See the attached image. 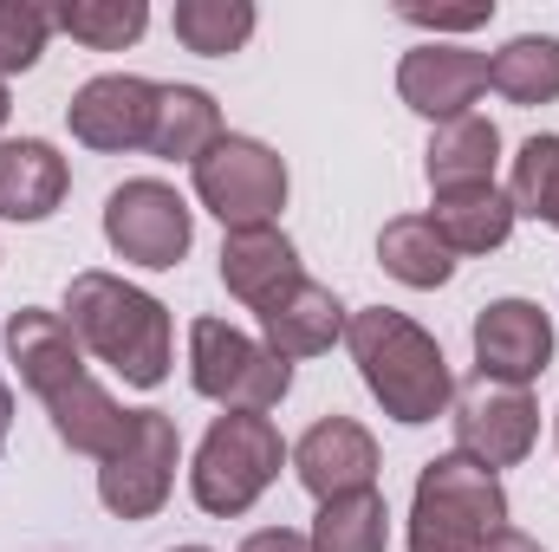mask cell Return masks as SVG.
I'll return each mask as SVG.
<instances>
[{
  "instance_id": "cell-1",
  "label": "cell",
  "mask_w": 559,
  "mask_h": 552,
  "mask_svg": "<svg viewBox=\"0 0 559 552\" xmlns=\"http://www.w3.org/2000/svg\"><path fill=\"white\" fill-rule=\"evenodd\" d=\"M7 358H13V371H20V384L46 404L59 442H66L72 455L105 461V455L124 442L131 410H118V397L85 371V345H79V332L66 325V312L20 305V312L7 319Z\"/></svg>"
},
{
  "instance_id": "cell-2",
  "label": "cell",
  "mask_w": 559,
  "mask_h": 552,
  "mask_svg": "<svg viewBox=\"0 0 559 552\" xmlns=\"http://www.w3.org/2000/svg\"><path fill=\"white\" fill-rule=\"evenodd\" d=\"M345 345H352V364H358L365 391L378 397V410L391 422L423 429V422L449 416L455 377H449L442 345L423 332L417 319H404L391 305H365V312L345 319Z\"/></svg>"
},
{
  "instance_id": "cell-3",
  "label": "cell",
  "mask_w": 559,
  "mask_h": 552,
  "mask_svg": "<svg viewBox=\"0 0 559 552\" xmlns=\"http://www.w3.org/2000/svg\"><path fill=\"white\" fill-rule=\"evenodd\" d=\"M66 325L79 332V345L92 358H105L124 384L156 391L169 377V358H176V332H169V305L156 292H143L131 279L105 274V267H85L66 286Z\"/></svg>"
},
{
  "instance_id": "cell-4",
  "label": "cell",
  "mask_w": 559,
  "mask_h": 552,
  "mask_svg": "<svg viewBox=\"0 0 559 552\" xmlns=\"http://www.w3.org/2000/svg\"><path fill=\"white\" fill-rule=\"evenodd\" d=\"M508 527V488L468 455L423 461L411 494V552H481Z\"/></svg>"
},
{
  "instance_id": "cell-5",
  "label": "cell",
  "mask_w": 559,
  "mask_h": 552,
  "mask_svg": "<svg viewBox=\"0 0 559 552\" xmlns=\"http://www.w3.org/2000/svg\"><path fill=\"white\" fill-rule=\"evenodd\" d=\"M286 468V442H280V422L261 410H222L209 422L202 448H195V468H189V494L202 514L215 520H241Z\"/></svg>"
},
{
  "instance_id": "cell-6",
  "label": "cell",
  "mask_w": 559,
  "mask_h": 552,
  "mask_svg": "<svg viewBox=\"0 0 559 552\" xmlns=\"http://www.w3.org/2000/svg\"><path fill=\"white\" fill-rule=\"evenodd\" d=\"M189 384L222 404V410H274L293 391V364L267 351L261 338H248L228 319H195L189 325Z\"/></svg>"
},
{
  "instance_id": "cell-7",
  "label": "cell",
  "mask_w": 559,
  "mask_h": 552,
  "mask_svg": "<svg viewBox=\"0 0 559 552\" xmlns=\"http://www.w3.org/2000/svg\"><path fill=\"white\" fill-rule=\"evenodd\" d=\"M189 176H195V202L222 228H267L286 208V163L261 137H222Z\"/></svg>"
},
{
  "instance_id": "cell-8",
  "label": "cell",
  "mask_w": 559,
  "mask_h": 552,
  "mask_svg": "<svg viewBox=\"0 0 559 552\" xmlns=\"http://www.w3.org/2000/svg\"><path fill=\"white\" fill-rule=\"evenodd\" d=\"M176 461H182V435L163 410H131L124 442L98 461V501L118 520H156L169 488H176Z\"/></svg>"
},
{
  "instance_id": "cell-9",
  "label": "cell",
  "mask_w": 559,
  "mask_h": 552,
  "mask_svg": "<svg viewBox=\"0 0 559 552\" xmlns=\"http://www.w3.org/2000/svg\"><path fill=\"white\" fill-rule=\"evenodd\" d=\"M105 241H111L118 261L163 274V267H176V261L189 254L195 215H189V202H182L169 182L138 176V182H118V189L105 195Z\"/></svg>"
},
{
  "instance_id": "cell-10",
  "label": "cell",
  "mask_w": 559,
  "mask_h": 552,
  "mask_svg": "<svg viewBox=\"0 0 559 552\" xmlns=\"http://www.w3.org/2000/svg\"><path fill=\"white\" fill-rule=\"evenodd\" d=\"M449 410H455L449 416V422H455V455L481 461L488 475L527 461L534 442H540V404H534V391H521V384L475 377L468 391H455Z\"/></svg>"
},
{
  "instance_id": "cell-11",
  "label": "cell",
  "mask_w": 559,
  "mask_h": 552,
  "mask_svg": "<svg viewBox=\"0 0 559 552\" xmlns=\"http://www.w3.org/2000/svg\"><path fill=\"white\" fill-rule=\"evenodd\" d=\"M156 98L163 85H150L138 72H98L72 92L66 105V124L72 137L98 156H131V149H150V131H156Z\"/></svg>"
},
{
  "instance_id": "cell-12",
  "label": "cell",
  "mask_w": 559,
  "mask_h": 552,
  "mask_svg": "<svg viewBox=\"0 0 559 552\" xmlns=\"http://www.w3.org/2000/svg\"><path fill=\"white\" fill-rule=\"evenodd\" d=\"M378 468H384V461H378V442H371V429L352 422V416H319V422L293 442V475H299V488H306L319 507L378 488Z\"/></svg>"
},
{
  "instance_id": "cell-13",
  "label": "cell",
  "mask_w": 559,
  "mask_h": 552,
  "mask_svg": "<svg viewBox=\"0 0 559 552\" xmlns=\"http://www.w3.org/2000/svg\"><path fill=\"white\" fill-rule=\"evenodd\" d=\"M475 377H495V384H534L547 364H554V319L534 305V299H495L475 312Z\"/></svg>"
},
{
  "instance_id": "cell-14",
  "label": "cell",
  "mask_w": 559,
  "mask_h": 552,
  "mask_svg": "<svg viewBox=\"0 0 559 552\" xmlns=\"http://www.w3.org/2000/svg\"><path fill=\"white\" fill-rule=\"evenodd\" d=\"M481 92H488V59H481L475 46H442V39H429L417 52H404V65H397V98H404L417 118H429V124L468 118Z\"/></svg>"
},
{
  "instance_id": "cell-15",
  "label": "cell",
  "mask_w": 559,
  "mask_h": 552,
  "mask_svg": "<svg viewBox=\"0 0 559 552\" xmlns=\"http://www.w3.org/2000/svg\"><path fill=\"white\" fill-rule=\"evenodd\" d=\"M345 338V305H338V292L332 286H319V279H299V286H286L274 305H261V345L280 351L286 364L293 358H319V351H332Z\"/></svg>"
},
{
  "instance_id": "cell-16",
  "label": "cell",
  "mask_w": 559,
  "mask_h": 552,
  "mask_svg": "<svg viewBox=\"0 0 559 552\" xmlns=\"http://www.w3.org/2000/svg\"><path fill=\"white\" fill-rule=\"evenodd\" d=\"M299 248L280 235L274 221L267 228H228L222 241V286L241 299V305H274L286 286H299Z\"/></svg>"
},
{
  "instance_id": "cell-17",
  "label": "cell",
  "mask_w": 559,
  "mask_h": 552,
  "mask_svg": "<svg viewBox=\"0 0 559 552\" xmlns=\"http://www.w3.org/2000/svg\"><path fill=\"white\" fill-rule=\"evenodd\" d=\"M72 189L66 156L46 137H7L0 143V215L7 221H46Z\"/></svg>"
},
{
  "instance_id": "cell-18",
  "label": "cell",
  "mask_w": 559,
  "mask_h": 552,
  "mask_svg": "<svg viewBox=\"0 0 559 552\" xmlns=\"http://www.w3.org/2000/svg\"><path fill=\"white\" fill-rule=\"evenodd\" d=\"M495 163H501V131H495V118H481V111L436 124V137L423 149V176H429L436 195L495 182Z\"/></svg>"
},
{
  "instance_id": "cell-19",
  "label": "cell",
  "mask_w": 559,
  "mask_h": 552,
  "mask_svg": "<svg viewBox=\"0 0 559 552\" xmlns=\"http://www.w3.org/2000/svg\"><path fill=\"white\" fill-rule=\"evenodd\" d=\"M228 137L222 131V111H215V98L202 92V85H163V98H156V131H150V156L156 163H202L215 143Z\"/></svg>"
},
{
  "instance_id": "cell-20",
  "label": "cell",
  "mask_w": 559,
  "mask_h": 552,
  "mask_svg": "<svg viewBox=\"0 0 559 552\" xmlns=\"http://www.w3.org/2000/svg\"><path fill=\"white\" fill-rule=\"evenodd\" d=\"M429 221H436V235L449 241V254H455V261H462V254H495V248L514 235V202H508L495 182H481V189L436 195Z\"/></svg>"
},
{
  "instance_id": "cell-21",
  "label": "cell",
  "mask_w": 559,
  "mask_h": 552,
  "mask_svg": "<svg viewBox=\"0 0 559 552\" xmlns=\"http://www.w3.org/2000/svg\"><path fill=\"white\" fill-rule=\"evenodd\" d=\"M378 267L397 279V286L436 292V286L455 279V254H449V241L436 235L429 215H397V221H384V235H378Z\"/></svg>"
},
{
  "instance_id": "cell-22",
  "label": "cell",
  "mask_w": 559,
  "mask_h": 552,
  "mask_svg": "<svg viewBox=\"0 0 559 552\" xmlns=\"http://www.w3.org/2000/svg\"><path fill=\"white\" fill-rule=\"evenodd\" d=\"M488 85L508 105H554L559 98V39L554 33H521L488 59Z\"/></svg>"
},
{
  "instance_id": "cell-23",
  "label": "cell",
  "mask_w": 559,
  "mask_h": 552,
  "mask_svg": "<svg viewBox=\"0 0 559 552\" xmlns=\"http://www.w3.org/2000/svg\"><path fill=\"white\" fill-rule=\"evenodd\" d=\"M306 540H312V552H384L391 547V507H384L378 488L325 501Z\"/></svg>"
},
{
  "instance_id": "cell-24",
  "label": "cell",
  "mask_w": 559,
  "mask_h": 552,
  "mask_svg": "<svg viewBox=\"0 0 559 552\" xmlns=\"http://www.w3.org/2000/svg\"><path fill=\"white\" fill-rule=\"evenodd\" d=\"M169 33L202 59H228L254 39V0H176Z\"/></svg>"
},
{
  "instance_id": "cell-25",
  "label": "cell",
  "mask_w": 559,
  "mask_h": 552,
  "mask_svg": "<svg viewBox=\"0 0 559 552\" xmlns=\"http://www.w3.org/2000/svg\"><path fill=\"white\" fill-rule=\"evenodd\" d=\"M46 13H52L59 33H72L92 52H124V46H138L143 26H150L143 0H66V7H46Z\"/></svg>"
},
{
  "instance_id": "cell-26",
  "label": "cell",
  "mask_w": 559,
  "mask_h": 552,
  "mask_svg": "<svg viewBox=\"0 0 559 552\" xmlns=\"http://www.w3.org/2000/svg\"><path fill=\"white\" fill-rule=\"evenodd\" d=\"M514 215H534L559 228V137H527L514 156V189H508Z\"/></svg>"
},
{
  "instance_id": "cell-27",
  "label": "cell",
  "mask_w": 559,
  "mask_h": 552,
  "mask_svg": "<svg viewBox=\"0 0 559 552\" xmlns=\"http://www.w3.org/2000/svg\"><path fill=\"white\" fill-rule=\"evenodd\" d=\"M52 39V13L33 7V0H0V79L13 72H33L39 52Z\"/></svg>"
},
{
  "instance_id": "cell-28",
  "label": "cell",
  "mask_w": 559,
  "mask_h": 552,
  "mask_svg": "<svg viewBox=\"0 0 559 552\" xmlns=\"http://www.w3.org/2000/svg\"><path fill=\"white\" fill-rule=\"evenodd\" d=\"M404 20L411 26H429V33H475V26H488L495 20V0H481V7H404Z\"/></svg>"
},
{
  "instance_id": "cell-29",
  "label": "cell",
  "mask_w": 559,
  "mask_h": 552,
  "mask_svg": "<svg viewBox=\"0 0 559 552\" xmlns=\"http://www.w3.org/2000/svg\"><path fill=\"white\" fill-rule=\"evenodd\" d=\"M241 552H312L306 533H293V527H261V533H248Z\"/></svg>"
},
{
  "instance_id": "cell-30",
  "label": "cell",
  "mask_w": 559,
  "mask_h": 552,
  "mask_svg": "<svg viewBox=\"0 0 559 552\" xmlns=\"http://www.w3.org/2000/svg\"><path fill=\"white\" fill-rule=\"evenodd\" d=\"M481 552H547V547H540V540H527L521 527H501V533H495Z\"/></svg>"
},
{
  "instance_id": "cell-31",
  "label": "cell",
  "mask_w": 559,
  "mask_h": 552,
  "mask_svg": "<svg viewBox=\"0 0 559 552\" xmlns=\"http://www.w3.org/2000/svg\"><path fill=\"white\" fill-rule=\"evenodd\" d=\"M7 429H13V391H7V377H0V455H7Z\"/></svg>"
},
{
  "instance_id": "cell-32",
  "label": "cell",
  "mask_w": 559,
  "mask_h": 552,
  "mask_svg": "<svg viewBox=\"0 0 559 552\" xmlns=\"http://www.w3.org/2000/svg\"><path fill=\"white\" fill-rule=\"evenodd\" d=\"M7 111H13V98H7V79H0V124H7Z\"/></svg>"
},
{
  "instance_id": "cell-33",
  "label": "cell",
  "mask_w": 559,
  "mask_h": 552,
  "mask_svg": "<svg viewBox=\"0 0 559 552\" xmlns=\"http://www.w3.org/2000/svg\"><path fill=\"white\" fill-rule=\"evenodd\" d=\"M176 552H209V547H176Z\"/></svg>"
},
{
  "instance_id": "cell-34",
  "label": "cell",
  "mask_w": 559,
  "mask_h": 552,
  "mask_svg": "<svg viewBox=\"0 0 559 552\" xmlns=\"http://www.w3.org/2000/svg\"><path fill=\"white\" fill-rule=\"evenodd\" d=\"M554 442H559V422H554Z\"/></svg>"
}]
</instances>
